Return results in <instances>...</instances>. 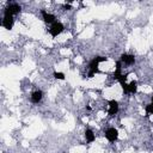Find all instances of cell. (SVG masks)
<instances>
[{
  "instance_id": "16",
  "label": "cell",
  "mask_w": 153,
  "mask_h": 153,
  "mask_svg": "<svg viewBox=\"0 0 153 153\" xmlns=\"http://www.w3.org/2000/svg\"><path fill=\"white\" fill-rule=\"evenodd\" d=\"M152 103H153V96H152Z\"/></svg>"
},
{
  "instance_id": "1",
  "label": "cell",
  "mask_w": 153,
  "mask_h": 153,
  "mask_svg": "<svg viewBox=\"0 0 153 153\" xmlns=\"http://www.w3.org/2000/svg\"><path fill=\"white\" fill-rule=\"evenodd\" d=\"M108 60V57H105V56H97V57H94V59H92L91 61H90V63H88V74H87V76L88 78H92L96 73H100V71H99V68H98V65L100 63V62H104V61H106Z\"/></svg>"
},
{
  "instance_id": "10",
  "label": "cell",
  "mask_w": 153,
  "mask_h": 153,
  "mask_svg": "<svg viewBox=\"0 0 153 153\" xmlns=\"http://www.w3.org/2000/svg\"><path fill=\"white\" fill-rule=\"evenodd\" d=\"M85 137H86L87 142H93L94 139H96V136H94V134H93V131L91 129H86L85 130Z\"/></svg>"
},
{
  "instance_id": "3",
  "label": "cell",
  "mask_w": 153,
  "mask_h": 153,
  "mask_svg": "<svg viewBox=\"0 0 153 153\" xmlns=\"http://www.w3.org/2000/svg\"><path fill=\"white\" fill-rule=\"evenodd\" d=\"M20 10H22V7L18 4H10L6 7V10L4 12V16H12L13 17L14 14H18L20 12Z\"/></svg>"
},
{
  "instance_id": "14",
  "label": "cell",
  "mask_w": 153,
  "mask_h": 153,
  "mask_svg": "<svg viewBox=\"0 0 153 153\" xmlns=\"http://www.w3.org/2000/svg\"><path fill=\"white\" fill-rule=\"evenodd\" d=\"M121 75H122V74H121V69H116V71L114 72V74H112L114 79H117V80H118V78H120Z\"/></svg>"
},
{
  "instance_id": "8",
  "label": "cell",
  "mask_w": 153,
  "mask_h": 153,
  "mask_svg": "<svg viewBox=\"0 0 153 153\" xmlns=\"http://www.w3.org/2000/svg\"><path fill=\"white\" fill-rule=\"evenodd\" d=\"M42 18H43V20H44V23H47V24H54L55 23V16L54 14H51V13H48L45 10H42Z\"/></svg>"
},
{
  "instance_id": "5",
  "label": "cell",
  "mask_w": 153,
  "mask_h": 153,
  "mask_svg": "<svg viewBox=\"0 0 153 153\" xmlns=\"http://www.w3.org/2000/svg\"><path fill=\"white\" fill-rule=\"evenodd\" d=\"M13 23H14V20H13V17H12V16H4V19H2V22H1V25H2L5 29L11 30V29L13 27Z\"/></svg>"
},
{
  "instance_id": "9",
  "label": "cell",
  "mask_w": 153,
  "mask_h": 153,
  "mask_svg": "<svg viewBox=\"0 0 153 153\" xmlns=\"http://www.w3.org/2000/svg\"><path fill=\"white\" fill-rule=\"evenodd\" d=\"M42 98H43V92L42 91H35V92H32V94H31V102L32 103H35V104H37V103H39L41 100H42Z\"/></svg>"
},
{
  "instance_id": "15",
  "label": "cell",
  "mask_w": 153,
  "mask_h": 153,
  "mask_svg": "<svg viewBox=\"0 0 153 153\" xmlns=\"http://www.w3.org/2000/svg\"><path fill=\"white\" fill-rule=\"evenodd\" d=\"M63 8H65V11H69V10L72 8V6H71L69 4H65V5H63Z\"/></svg>"
},
{
  "instance_id": "13",
  "label": "cell",
  "mask_w": 153,
  "mask_h": 153,
  "mask_svg": "<svg viewBox=\"0 0 153 153\" xmlns=\"http://www.w3.org/2000/svg\"><path fill=\"white\" fill-rule=\"evenodd\" d=\"M54 78L55 79H59V80H65V74L61 73V72H54Z\"/></svg>"
},
{
  "instance_id": "11",
  "label": "cell",
  "mask_w": 153,
  "mask_h": 153,
  "mask_svg": "<svg viewBox=\"0 0 153 153\" xmlns=\"http://www.w3.org/2000/svg\"><path fill=\"white\" fill-rule=\"evenodd\" d=\"M136 91H137V82H136L135 80H133V81L129 84V92L136 93Z\"/></svg>"
},
{
  "instance_id": "12",
  "label": "cell",
  "mask_w": 153,
  "mask_h": 153,
  "mask_svg": "<svg viewBox=\"0 0 153 153\" xmlns=\"http://www.w3.org/2000/svg\"><path fill=\"white\" fill-rule=\"evenodd\" d=\"M145 110H146V116H149L151 114L153 115V103L146 105V106H145Z\"/></svg>"
},
{
  "instance_id": "2",
  "label": "cell",
  "mask_w": 153,
  "mask_h": 153,
  "mask_svg": "<svg viewBox=\"0 0 153 153\" xmlns=\"http://www.w3.org/2000/svg\"><path fill=\"white\" fill-rule=\"evenodd\" d=\"M63 29H65V26H63L62 23L55 22L54 24H51V26H50V29H49V32H50V35H51L53 37H56V36H59V35L63 31Z\"/></svg>"
},
{
  "instance_id": "6",
  "label": "cell",
  "mask_w": 153,
  "mask_h": 153,
  "mask_svg": "<svg viewBox=\"0 0 153 153\" xmlns=\"http://www.w3.org/2000/svg\"><path fill=\"white\" fill-rule=\"evenodd\" d=\"M121 62L127 65V66H130V65L135 63V57H134V55H130V54H122L121 55Z\"/></svg>"
},
{
  "instance_id": "7",
  "label": "cell",
  "mask_w": 153,
  "mask_h": 153,
  "mask_svg": "<svg viewBox=\"0 0 153 153\" xmlns=\"http://www.w3.org/2000/svg\"><path fill=\"white\" fill-rule=\"evenodd\" d=\"M108 112H109L110 116H114V115H116L118 112V103H117V100H115V99L109 100V110H108Z\"/></svg>"
},
{
  "instance_id": "4",
  "label": "cell",
  "mask_w": 153,
  "mask_h": 153,
  "mask_svg": "<svg viewBox=\"0 0 153 153\" xmlns=\"http://www.w3.org/2000/svg\"><path fill=\"white\" fill-rule=\"evenodd\" d=\"M105 137L108 139V141L110 142H115L118 139V130L116 128H109L105 131Z\"/></svg>"
}]
</instances>
